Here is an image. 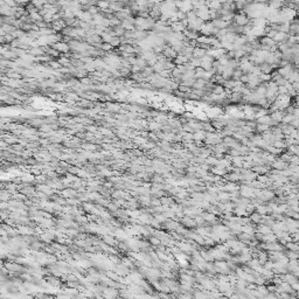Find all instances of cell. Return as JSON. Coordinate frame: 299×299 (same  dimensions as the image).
I'll return each instance as SVG.
<instances>
[{"instance_id":"obj_39","label":"cell","mask_w":299,"mask_h":299,"mask_svg":"<svg viewBox=\"0 0 299 299\" xmlns=\"http://www.w3.org/2000/svg\"><path fill=\"white\" fill-rule=\"evenodd\" d=\"M82 146H83L84 150H88V151H95V150L97 148V147H96L95 145H93V144H83Z\"/></svg>"},{"instance_id":"obj_13","label":"cell","mask_w":299,"mask_h":299,"mask_svg":"<svg viewBox=\"0 0 299 299\" xmlns=\"http://www.w3.org/2000/svg\"><path fill=\"white\" fill-rule=\"evenodd\" d=\"M270 129H271V126H270V125H268V124H261V123H257L255 131H257L259 134H262V133H264V132L269 131Z\"/></svg>"},{"instance_id":"obj_26","label":"cell","mask_w":299,"mask_h":299,"mask_svg":"<svg viewBox=\"0 0 299 299\" xmlns=\"http://www.w3.org/2000/svg\"><path fill=\"white\" fill-rule=\"evenodd\" d=\"M160 201H161V204H163V206H167V207H168V206L171 207V206L174 203L173 200L171 199V198H167V197H165V195L160 198Z\"/></svg>"},{"instance_id":"obj_22","label":"cell","mask_w":299,"mask_h":299,"mask_svg":"<svg viewBox=\"0 0 299 299\" xmlns=\"http://www.w3.org/2000/svg\"><path fill=\"white\" fill-rule=\"evenodd\" d=\"M293 118H295V116H293L292 113H288V112H285V115H284V117H283L282 123H284V124H291V122L293 120Z\"/></svg>"},{"instance_id":"obj_23","label":"cell","mask_w":299,"mask_h":299,"mask_svg":"<svg viewBox=\"0 0 299 299\" xmlns=\"http://www.w3.org/2000/svg\"><path fill=\"white\" fill-rule=\"evenodd\" d=\"M153 217H154L158 222H160V223H164V222L167 221V217H166L164 214H161V213H154V214H153Z\"/></svg>"},{"instance_id":"obj_36","label":"cell","mask_w":299,"mask_h":299,"mask_svg":"<svg viewBox=\"0 0 299 299\" xmlns=\"http://www.w3.org/2000/svg\"><path fill=\"white\" fill-rule=\"evenodd\" d=\"M152 182L153 184H163L164 182V178L161 175H154L152 178Z\"/></svg>"},{"instance_id":"obj_11","label":"cell","mask_w":299,"mask_h":299,"mask_svg":"<svg viewBox=\"0 0 299 299\" xmlns=\"http://www.w3.org/2000/svg\"><path fill=\"white\" fill-rule=\"evenodd\" d=\"M207 54V49H204V48H201V47H195L194 48V50H193V57H198V59H202L204 55Z\"/></svg>"},{"instance_id":"obj_46","label":"cell","mask_w":299,"mask_h":299,"mask_svg":"<svg viewBox=\"0 0 299 299\" xmlns=\"http://www.w3.org/2000/svg\"><path fill=\"white\" fill-rule=\"evenodd\" d=\"M292 87H293V89L297 91V94L299 95V81L298 82H293V83H292Z\"/></svg>"},{"instance_id":"obj_28","label":"cell","mask_w":299,"mask_h":299,"mask_svg":"<svg viewBox=\"0 0 299 299\" xmlns=\"http://www.w3.org/2000/svg\"><path fill=\"white\" fill-rule=\"evenodd\" d=\"M103 241H104L107 245H115V244L117 243V242L112 238V236H107V235H104V236H103Z\"/></svg>"},{"instance_id":"obj_48","label":"cell","mask_w":299,"mask_h":299,"mask_svg":"<svg viewBox=\"0 0 299 299\" xmlns=\"http://www.w3.org/2000/svg\"><path fill=\"white\" fill-rule=\"evenodd\" d=\"M217 1H218L220 4H224V2H227L228 0H217Z\"/></svg>"},{"instance_id":"obj_27","label":"cell","mask_w":299,"mask_h":299,"mask_svg":"<svg viewBox=\"0 0 299 299\" xmlns=\"http://www.w3.org/2000/svg\"><path fill=\"white\" fill-rule=\"evenodd\" d=\"M245 55H248V53L245 50H243V49H236L235 50V59H237V60H241Z\"/></svg>"},{"instance_id":"obj_6","label":"cell","mask_w":299,"mask_h":299,"mask_svg":"<svg viewBox=\"0 0 299 299\" xmlns=\"http://www.w3.org/2000/svg\"><path fill=\"white\" fill-rule=\"evenodd\" d=\"M275 40L276 43H282V42H286L289 39V34L284 33V32H277L276 35L272 37Z\"/></svg>"},{"instance_id":"obj_8","label":"cell","mask_w":299,"mask_h":299,"mask_svg":"<svg viewBox=\"0 0 299 299\" xmlns=\"http://www.w3.org/2000/svg\"><path fill=\"white\" fill-rule=\"evenodd\" d=\"M284 115H285V111H283V110H276V111L271 112L270 116H271L272 120H275V122H277V123H282Z\"/></svg>"},{"instance_id":"obj_3","label":"cell","mask_w":299,"mask_h":299,"mask_svg":"<svg viewBox=\"0 0 299 299\" xmlns=\"http://www.w3.org/2000/svg\"><path fill=\"white\" fill-rule=\"evenodd\" d=\"M224 180L225 181H230V182H237V181L242 180V177H241V174L235 173V172H229V173L227 172L224 174Z\"/></svg>"},{"instance_id":"obj_32","label":"cell","mask_w":299,"mask_h":299,"mask_svg":"<svg viewBox=\"0 0 299 299\" xmlns=\"http://www.w3.org/2000/svg\"><path fill=\"white\" fill-rule=\"evenodd\" d=\"M110 43L112 45V47H113V48H115V47H119V46L122 45V40H120V37H119V36H115Z\"/></svg>"},{"instance_id":"obj_17","label":"cell","mask_w":299,"mask_h":299,"mask_svg":"<svg viewBox=\"0 0 299 299\" xmlns=\"http://www.w3.org/2000/svg\"><path fill=\"white\" fill-rule=\"evenodd\" d=\"M204 163H206V164H208L209 166H216V165H217V163H218V159H217L216 157H211V156H209L208 158H206V159H204Z\"/></svg>"},{"instance_id":"obj_45","label":"cell","mask_w":299,"mask_h":299,"mask_svg":"<svg viewBox=\"0 0 299 299\" xmlns=\"http://www.w3.org/2000/svg\"><path fill=\"white\" fill-rule=\"evenodd\" d=\"M291 125H292L293 127L298 129L299 127V118H293V120L291 122Z\"/></svg>"},{"instance_id":"obj_29","label":"cell","mask_w":299,"mask_h":299,"mask_svg":"<svg viewBox=\"0 0 299 299\" xmlns=\"http://www.w3.org/2000/svg\"><path fill=\"white\" fill-rule=\"evenodd\" d=\"M189 63H191L194 68H197V67H201L202 60H201V59H198V57H192V59H191V61H189Z\"/></svg>"},{"instance_id":"obj_20","label":"cell","mask_w":299,"mask_h":299,"mask_svg":"<svg viewBox=\"0 0 299 299\" xmlns=\"http://www.w3.org/2000/svg\"><path fill=\"white\" fill-rule=\"evenodd\" d=\"M100 36H102L103 42H111V41H112V39L115 37L112 34H110V33H109V32H106V30H105V32H104Z\"/></svg>"},{"instance_id":"obj_9","label":"cell","mask_w":299,"mask_h":299,"mask_svg":"<svg viewBox=\"0 0 299 299\" xmlns=\"http://www.w3.org/2000/svg\"><path fill=\"white\" fill-rule=\"evenodd\" d=\"M249 217H250L251 223H254V224H259L262 222V215L259 213H257L256 210L252 211L251 214H249Z\"/></svg>"},{"instance_id":"obj_49","label":"cell","mask_w":299,"mask_h":299,"mask_svg":"<svg viewBox=\"0 0 299 299\" xmlns=\"http://www.w3.org/2000/svg\"><path fill=\"white\" fill-rule=\"evenodd\" d=\"M234 1H242V2H247V0H234ZM248 4V2H247Z\"/></svg>"},{"instance_id":"obj_41","label":"cell","mask_w":299,"mask_h":299,"mask_svg":"<svg viewBox=\"0 0 299 299\" xmlns=\"http://www.w3.org/2000/svg\"><path fill=\"white\" fill-rule=\"evenodd\" d=\"M240 81L242 82V83H244V84H247L248 82H249V75L248 74H243L242 76H241V78H240Z\"/></svg>"},{"instance_id":"obj_14","label":"cell","mask_w":299,"mask_h":299,"mask_svg":"<svg viewBox=\"0 0 299 299\" xmlns=\"http://www.w3.org/2000/svg\"><path fill=\"white\" fill-rule=\"evenodd\" d=\"M272 145H274L275 147L283 148V150L288 148V145H286V143H285V140H284V139H276V140L272 143Z\"/></svg>"},{"instance_id":"obj_12","label":"cell","mask_w":299,"mask_h":299,"mask_svg":"<svg viewBox=\"0 0 299 299\" xmlns=\"http://www.w3.org/2000/svg\"><path fill=\"white\" fill-rule=\"evenodd\" d=\"M210 172L214 174V175H220V177H224V174L227 173V170L225 168H222L220 166H213V168L210 170Z\"/></svg>"},{"instance_id":"obj_35","label":"cell","mask_w":299,"mask_h":299,"mask_svg":"<svg viewBox=\"0 0 299 299\" xmlns=\"http://www.w3.org/2000/svg\"><path fill=\"white\" fill-rule=\"evenodd\" d=\"M112 198H115V199H119V198H127V195H126L124 192H122V191H117V192L112 193Z\"/></svg>"},{"instance_id":"obj_33","label":"cell","mask_w":299,"mask_h":299,"mask_svg":"<svg viewBox=\"0 0 299 299\" xmlns=\"http://www.w3.org/2000/svg\"><path fill=\"white\" fill-rule=\"evenodd\" d=\"M150 243H151L152 245L158 247V245H160V244H161V240H160L159 237L154 236V237H151V238H150Z\"/></svg>"},{"instance_id":"obj_15","label":"cell","mask_w":299,"mask_h":299,"mask_svg":"<svg viewBox=\"0 0 299 299\" xmlns=\"http://www.w3.org/2000/svg\"><path fill=\"white\" fill-rule=\"evenodd\" d=\"M18 231H19V234H21V235H32V234H33V229L28 228L27 225H22V227H19Z\"/></svg>"},{"instance_id":"obj_37","label":"cell","mask_w":299,"mask_h":299,"mask_svg":"<svg viewBox=\"0 0 299 299\" xmlns=\"http://www.w3.org/2000/svg\"><path fill=\"white\" fill-rule=\"evenodd\" d=\"M133 141L137 143V144L144 145V144L147 141V139H145V138H143V137H134V138H133Z\"/></svg>"},{"instance_id":"obj_44","label":"cell","mask_w":299,"mask_h":299,"mask_svg":"<svg viewBox=\"0 0 299 299\" xmlns=\"http://www.w3.org/2000/svg\"><path fill=\"white\" fill-rule=\"evenodd\" d=\"M21 278H22V279H26V281H28V282H32V281H33V277H32L30 275H28V274H22V275H21Z\"/></svg>"},{"instance_id":"obj_31","label":"cell","mask_w":299,"mask_h":299,"mask_svg":"<svg viewBox=\"0 0 299 299\" xmlns=\"http://www.w3.org/2000/svg\"><path fill=\"white\" fill-rule=\"evenodd\" d=\"M178 90H179V91H181V93H185V94H187V93L192 91V90H191V88H189L188 86L184 84V83H180V84H179V88H178Z\"/></svg>"},{"instance_id":"obj_38","label":"cell","mask_w":299,"mask_h":299,"mask_svg":"<svg viewBox=\"0 0 299 299\" xmlns=\"http://www.w3.org/2000/svg\"><path fill=\"white\" fill-rule=\"evenodd\" d=\"M107 209L112 213H116V211H118V206L116 203H107Z\"/></svg>"},{"instance_id":"obj_30","label":"cell","mask_w":299,"mask_h":299,"mask_svg":"<svg viewBox=\"0 0 299 299\" xmlns=\"http://www.w3.org/2000/svg\"><path fill=\"white\" fill-rule=\"evenodd\" d=\"M153 70H154V73L160 74V73L164 70V64H163L161 62H157V63L153 66Z\"/></svg>"},{"instance_id":"obj_19","label":"cell","mask_w":299,"mask_h":299,"mask_svg":"<svg viewBox=\"0 0 299 299\" xmlns=\"http://www.w3.org/2000/svg\"><path fill=\"white\" fill-rule=\"evenodd\" d=\"M291 157H292V154H291L290 152H288V151H284V152H283V153L279 156V159H282L283 161H285V163H289V164H290Z\"/></svg>"},{"instance_id":"obj_4","label":"cell","mask_w":299,"mask_h":299,"mask_svg":"<svg viewBox=\"0 0 299 299\" xmlns=\"http://www.w3.org/2000/svg\"><path fill=\"white\" fill-rule=\"evenodd\" d=\"M282 278H283V281L284 282H286V283H289V284H295V283H297L299 281V278L296 276V275H293L292 272H286V274H284V275H282Z\"/></svg>"},{"instance_id":"obj_43","label":"cell","mask_w":299,"mask_h":299,"mask_svg":"<svg viewBox=\"0 0 299 299\" xmlns=\"http://www.w3.org/2000/svg\"><path fill=\"white\" fill-rule=\"evenodd\" d=\"M100 133L102 134H105V136H109V137H112V131L107 130V129H100Z\"/></svg>"},{"instance_id":"obj_7","label":"cell","mask_w":299,"mask_h":299,"mask_svg":"<svg viewBox=\"0 0 299 299\" xmlns=\"http://www.w3.org/2000/svg\"><path fill=\"white\" fill-rule=\"evenodd\" d=\"M288 166H289V163H285V161H283L282 159H276V160L271 164V167H272V168H276V170H279V171L285 170Z\"/></svg>"},{"instance_id":"obj_5","label":"cell","mask_w":299,"mask_h":299,"mask_svg":"<svg viewBox=\"0 0 299 299\" xmlns=\"http://www.w3.org/2000/svg\"><path fill=\"white\" fill-rule=\"evenodd\" d=\"M181 223L184 227L186 228H193V227H197V222L193 217H189V216H184L181 220Z\"/></svg>"},{"instance_id":"obj_16","label":"cell","mask_w":299,"mask_h":299,"mask_svg":"<svg viewBox=\"0 0 299 299\" xmlns=\"http://www.w3.org/2000/svg\"><path fill=\"white\" fill-rule=\"evenodd\" d=\"M208 7L209 9H220L222 7V4H220L217 0H210L208 1Z\"/></svg>"},{"instance_id":"obj_21","label":"cell","mask_w":299,"mask_h":299,"mask_svg":"<svg viewBox=\"0 0 299 299\" xmlns=\"http://www.w3.org/2000/svg\"><path fill=\"white\" fill-rule=\"evenodd\" d=\"M112 49H113V47H112V45H111L110 42H102V45H100V50L107 53V52H111Z\"/></svg>"},{"instance_id":"obj_25","label":"cell","mask_w":299,"mask_h":299,"mask_svg":"<svg viewBox=\"0 0 299 299\" xmlns=\"http://www.w3.org/2000/svg\"><path fill=\"white\" fill-rule=\"evenodd\" d=\"M244 73L242 71V69L241 68H237V69H235L234 70V74H233V80H235V81H240V78H241V76L243 75Z\"/></svg>"},{"instance_id":"obj_18","label":"cell","mask_w":299,"mask_h":299,"mask_svg":"<svg viewBox=\"0 0 299 299\" xmlns=\"http://www.w3.org/2000/svg\"><path fill=\"white\" fill-rule=\"evenodd\" d=\"M285 255L289 257V259H299V251L288 250V251H285Z\"/></svg>"},{"instance_id":"obj_24","label":"cell","mask_w":299,"mask_h":299,"mask_svg":"<svg viewBox=\"0 0 299 299\" xmlns=\"http://www.w3.org/2000/svg\"><path fill=\"white\" fill-rule=\"evenodd\" d=\"M147 275L150 276V278H158V277L161 275V272H160L158 269H150V270L147 271Z\"/></svg>"},{"instance_id":"obj_1","label":"cell","mask_w":299,"mask_h":299,"mask_svg":"<svg viewBox=\"0 0 299 299\" xmlns=\"http://www.w3.org/2000/svg\"><path fill=\"white\" fill-rule=\"evenodd\" d=\"M233 22H234L236 26H242V27H243V26L250 23V18H249L243 11H238V13H235Z\"/></svg>"},{"instance_id":"obj_40","label":"cell","mask_w":299,"mask_h":299,"mask_svg":"<svg viewBox=\"0 0 299 299\" xmlns=\"http://www.w3.org/2000/svg\"><path fill=\"white\" fill-rule=\"evenodd\" d=\"M290 164H293V165H299V156H297V154H292V157H291V160H290Z\"/></svg>"},{"instance_id":"obj_2","label":"cell","mask_w":299,"mask_h":299,"mask_svg":"<svg viewBox=\"0 0 299 299\" xmlns=\"http://www.w3.org/2000/svg\"><path fill=\"white\" fill-rule=\"evenodd\" d=\"M52 47L55 48L56 50H59L61 54H68V53L70 52V46H69V43H67V42H64V41H59V42L52 45Z\"/></svg>"},{"instance_id":"obj_47","label":"cell","mask_w":299,"mask_h":299,"mask_svg":"<svg viewBox=\"0 0 299 299\" xmlns=\"http://www.w3.org/2000/svg\"><path fill=\"white\" fill-rule=\"evenodd\" d=\"M293 116H295V118H299V106H296V107H295Z\"/></svg>"},{"instance_id":"obj_10","label":"cell","mask_w":299,"mask_h":299,"mask_svg":"<svg viewBox=\"0 0 299 299\" xmlns=\"http://www.w3.org/2000/svg\"><path fill=\"white\" fill-rule=\"evenodd\" d=\"M259 67H261V70H262L263 74H271V73L275 70L274 66L270 64V63H268V62H263L262 64H259Z\"/></svg>"},{"instance_id":"obj_42","label":"cell","mask_w":299,"mask_h":299,"mask_svg":"<svg viewBox=\"0 0 299 299\" xmlns=\"http://www.w3.org/2000/svg\"><path fill=\"white\" fill-rule=\"evenodd\" d=\"M75 244L78 247H86L87 245V241L86 240H75Z\"/></svg>"},{"instance_id":"obj_34","label":"cell","mask_w":299,"mask_h":299,"mask_svg":"<svg viewBox=\"0 0 299 299\" xmlns=\"http://www.w3.org/2000/svg\"><path fill=\"white\" fill-rule=\"evenodd\" d=\"M63 195L66 198H75V195H77V193L75 191H71V189H67L63 192Z\"/></svg>"}]
</instances>
